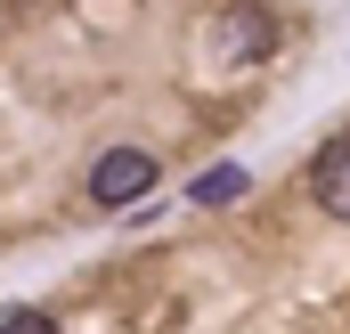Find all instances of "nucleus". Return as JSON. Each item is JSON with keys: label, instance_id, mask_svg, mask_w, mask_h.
I'll return each mask as SVG.
<instances>
[{"label": "nucleus", "instance_id": "obj_1", "mask_svg": "<svg viewBox=\"0 0 350 334\" xmlns=\"http://www.w3.org/2000/svg\"><path fill=\"white\" fill-rule=\"evenodd\" d=\"M204 49H212V66H253V57L277 49V25H269L261 0H237V8H220V16H212Z\"/></svg>", "mask_w": 350, "mask_h": 334}, {"label": "nucleus", "instance_id": "obj_2", "mask_svg": "<svg viewBox=\"0 0 350 334\" xmlns=\"http://www.w3.org/2000/svg\"><path fill=\"white\" fill-rule=\"evenodd\" d=\"M147 188H155V155H147V147H106V155L90 164V204H106V212L139 204Z\"/></svg>", "mask_w": 350, "mask_h": 334}, {"label": "nucleus", "instance_id": "obj_3", "mask_svg": "<svg viewBox=\"0 0 350 334\" xmlns=\"http://www.w3.org/2000/svg\"><path fill=\"white\" fill-rule=\"evenodd\" d=\"M310 196H318L334 220H350V139L318 147V164H310Z\"/></svg>", "mask_w": 350, "mask_h": 334}, {"label": "nucleus", "instance_id": "obj_4", "mask_svg": "<svg viewBox=\"0 0 350 334\" xmlns=\"http://www.w3.org/2000/svg\"><path fill=\"white\" fill-rule=\"evenodd\" d=\"M245 188H253V179H245L237 164H212V171H196V188H187V196H196L204 212H220V204H237Z\"/></svg>", "mask_w": 350, "mask_h": 334}, {"label": "nucleus", "instance_id": "obj_5", "mask_svg": "<svg viewBox=\"0 0 350 334\" xmlns=\"http://www.w3.org/2000/svg\"><path fill=\"white\" fill-rule=\"evenodd\" d=\"M0 334H57L41 310H0Z\"/></svg>", "mask_w": 350, "mask_h": 334}]
</instances>
